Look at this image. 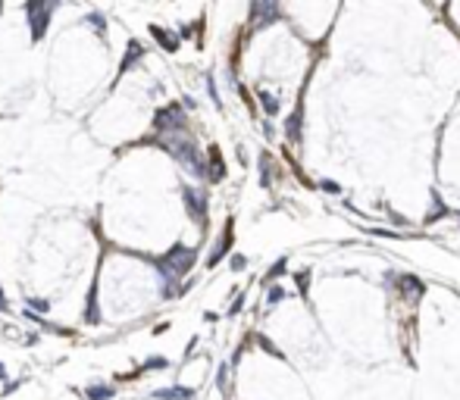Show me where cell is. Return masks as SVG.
Listing matches in <instances>:
<instances>
[{
  "instance_id": "obj_3",
  "label": "cell",
  "mask_w": 460,
  "mask_h": 400,
  "mask_svg": "<svg viewBox=\"0 0 460 400\" xmlns=\"http://www.w3.org/2000/svg\"><path fill=\"white\" fill-rule=\"evenodd\" d=\"M153 129L157 132H169V134H182L185 132V113L178 104H169L163 109H157L153 116Z\"/></svg>"
},
{
  "instance_id": "obj_14",
  "label": "cell",
  "mask_w": 460,
  "mask_h": 400,
  "mask_svg": "<svg viewBox=\"0 0 460 400\" xmlns=\"http://www.w3.org/2000/svg\"><path fill=\"white\" fill-rule=\"evenodd\" d=\"M441 216H448V207H445V200L438 197V194H432V210H429V219H426V222H438Z\"/></svg>"
},
{
  "instance_id": "obj_2",
  "label": "cell",
  "mask_w": 460,
  "mask_h": 400,
  "mask_svg": "<svg viewBox=\"0 0 460 400\" xmlns=\"http://www.w3.org/2000/svg\"><path fill=\"white\" fill-rule=\"evenodd\" d=\"M57 10L54 0H31V3H25V13H29V22H31V41H41L47 31V22H50V13Z\"/></svg>"
},
{
  "instance_id": "obj_29",
  "label": "cell",
  "mask_w": 460,
  "mask_h": 400,
  "mask_svg": "<svg viewBox=\"0 0 460 400\" xmlns=\"http://www.w3.org/2000/svg\"><path fill=\"white\" fill-rule=\"evenodd\" d=\"M0 378H6V366L3 363H0Z\"/></svg>"
},
{
  "instance_id": "obj_25",
  "label": "cell",
  "mask_w": 460,
  "mask_h": 400,
  "mask_svg": "<svg viewBox=\"0 0 460 400\" xmlns=\"http://www.w3.org/2000/svg\"><path fill=\"white\" fill-rule=\"evenodd\" d=\"M257 341H260V347H263V350H269L272 356H282V350H276V347H272V344H269V341H266V338H263V335H257Z\"/></svg>"
},
{
  "instance_id": "obj_23",
  "label": "cell",
  "mask_w": 460,
  "mask_h": 400,
  "mask_svg": "<svg viewBox=\"0 0 460 400\" xmlns=\"http://www.w3.org/2000/svg\"><path fill=\"white\" fill-rule=\"evenodd\" d=\"M216 385L223 388V391H229V366H219V375H216Z\"/></svg>"
},
{
  "instance_id": "obj_10",
  "label": "cell",
  "mask_w": 460,
  "mask_h": 400,
  "mask_svg": "<svg viewBox=\"0 0 460 400\" xmlns=\"http://www.w3.org/2000/svg\"><path fill=\"white\" fill-rule=\"evenodd\" d=\"M401 291H404V297H407L410 303H416V300L423 297V291H426V288H423V282H420V278H413V275H404V278H401Z\"/></svg>"
},
{
  "instance_id": "obj_1",
  "label": "cell",
  "mask_w": 460,
  "mask_h": 400,
  "mask_svg": "<svg viewBox=\"0 0 460 400\" xmlns=\"http://www.w3.org/2000/svg\"><path fill=\"white\" fill-rule=\"evenodd\" d=\"M160 144H163V147H166L169 153H172V157H175L185 169H191V172L198 175V178H207V169H210V166L203 163V157L198 153L194 141H191L185 132H182V134H169V138H163Z\"/></svg>"
},
{
  "instance_id": "obj_4",
  "label": "cell",
  "mask_w": 460,
  "mask_h": 400,
  "mask_svg": "<svg viewBox=\"0 0 460 400\" xmlns=\"http://www.w3.org/2000/svg\"><path fill=\"white\" fill-rule=\"evenodd\" d=\"M194 260H198V253H194L191 247H182V244H175V247L169 250V253H163V257H160V263H166V266L172 269L178 278H182L185 272L194 266Z\"/></svg>"
},
{
  "instance_id": "obj_11",
  "label": "cell",
  "mask_w": 460,
  "mask_h": 400,
  "mask_svg": "<svg viewBox=\"0 0 460 400\" xmlns=\"http://www.w3.org/2000/svg\"><path fill=\"white\" fill-rule=\"evenodd\" d=\"M153 397L157 400H191L194 391L191 388H160V391H153Z\"/></svg>"
},
{
  "instance_id": "obj_27",
  "label": "cell",
  "mask_w": 460,
  "mask_h": 400,
  "mask_svg": "<svg viewBox=\"0 0 460 400\" xmlns=\"http://www.w3.org/2000/svg\"><path fill=\"white\" fill-rule=\"evenodd\" d=\"M322 191H332V194H335V191H338V185H335V182H322Z\"/></svg>"
},
{
  "instance_id": "obj_17",
  "label": "cell",
  "mask_w": 460,
  "mask_h": 400,
  "mask_svg": "<svg viewBox=\"0 0 460 400\" xmlns=\"http://www.w3.org/2000/svg\"><path fill=\"white\" fill-rule=\"evenodd\" d=\"M260 104H263V109H266L269 116H276V113H279V100L272 97V94H266V91L260 94Z\"/></svg>"
},
{
  "instance_id": "obj_6",
  "label": "cell",
  "mask_w": 460,
  "mask_h": 400,
  "mask_svg": "<svg viewBox=\"0 0 460 400\" xmlns=\"http://www.w3.org/2000/svg\"><path fill=\"white\" fill-rule=\"evenodd\" d=\"M185 207H188V213L198 219V222H203V219H207V197H203L201 191L185 188Z\"/></svg>"
},
{
  "instance_id": "obj_22",
  "label": "cell",
  "mask_w": 460,
  "mask_h": 400,
  "mask_svg": "<svg viewBox=\"0 0 460 400\" xmlns=\"http://www.w3.org/2000/svg\"><path fill=\"white\" fill-rule=\"evenodd\" d=\"M29 306H31V313H47V310H50V303H47V300H41V297H31Z\"/></svg>"
},
{
  "instance_id": "obj_20",
  "label": "cell",
  "mask_w": 460,
  "mask_h": 400,
  "mask_svg": "<svg viewBox=\"0 0 460 400\" xmlns=\"http://www.w3.org/2000/svg\"><path fill=\"white\" fill-rule=\"evenodd\" d=\"M282 300H285V291H282V288H279V285H276V288H269L266 303H269V306H276V303H282Z\"/></svg>"
},
{
  "instance_id": "obj_5",
  "label": "cell",
  "mask_w": 460,
  "mask_h": 400,
  "mask_svg": "<svg viewBox=\"0 0 460 400\" xmlns=\"http://www.w3.org/2000/svg\"><path fill=\"white\" fill-rule=\"evenodd\" d=\"M279 16V6L276 3H254L251 6V22L254 28H266V25Z\"/></svg>"
},
{
  "instance_id": "obj_12",
  "label": "cell",
  "mask_w": 460,
  "mask_h": 400,
  "mask_svg": "<svg viewBox=\"0 0 460 400\" xmlns=\"http://www.w3.org/2000/svg\"><path fill=\"white\" fill-rule=\"evenodd\" d=\"M229 247H232V222L226 225V235H223V241L216 244V250H213V257H210L207 263H210V266H216V263H219V260H223L226 253H229Z\"/></svg>"
},
{
  "instance_id": "obj_24",
  "label": "cell",
  "mask_w": 460,
  "mask_h": 400,
  "mask_svg": "<svg viewBox=\"0 0 460 400\" xmlns=\"http://www.w3.org/2000/svg\"><path fill=\"white\" fill-rule=\"evenodd\" d=\"M144 369H166V360H163V356H153V360L144 363Z\"/></svg>"
},
{
  "instance_id": "obj_13",
  "label": "cell",
  "mask_w": 460,
  "mask_h": 400,
  "mask_svg": "<svg viewBox=\"0 0 460 400\" xmlns=\"http://www.w3.org/2000/svg\"><path fill=\"white\" fill-rule=\"evenodd\" d=\"M97 319H100V310H97V285H94L91 294H88V306H85V322H88V325H97Z\"/></svg>"
},
{
  "instance_id": "obj_15",
  "label": "cell",
  "mask_w": 460,
  "mask_h": 400,
  "mask_svg": "<svg viewBox=\"0 0 460 400\" xmlns=\"http://www.w3.org/2000/svg\"><path fill=\"white\" fill-rule=\"evenodd\" d=\"M85 394H88V400H110L113 397V388L110 385H91Z\"/></svg>"
},
{
  "instance_id": "obj_18",
  "label": "cell",
  "mask_w": 460,
  "mask_h": 400,
  "mask_svg": "<svg viewBox=\"0 0 460 400\" xmlns=\"http://www.w3.org/2000/svg\"><path fill=\"white\" fill-rule=\"evenodd\" d=\"M294 282H297V291H301V294L307 297V291H310V272H307V269H301V272L294 275Z\"/></svg>"
},
{
  "instance_id": "obj_19",
  "label": "cell",
  "mask_w": 460,
  "mask_h": 400,
  "mask_svg": "<svg viewBox=\"0 0 460 400\" xmlns=\"http://www.w3.org/2000/svg\"><path fill=\"white\" fill-rule=\"evenodd\" d=\"M285 266H288V260L282 257V260L276 263V266L269 269V275H266V278H269V282H276V278H282V275H285Z\"/></svg>"
},
{
  "instance_id": "obj_26",
  "label": "cell",
  "mask_w": 460,
  "mask_h": 400,
  "mask_svg": "<svg viewBox=\"0 0 460 400\" xmlns=\"http://www.w3.org/2000/svg\"><path fill=\"white\" fill-rule=\"evenodd\" d=\"M244 266H248V260H244V257H232V269H244Z\"/></svg>"
},
{
  "instance_id": "obj_8",
  "label": "cell",
  "mask_w": 460,
  "mask_h": 400,
  "mask_svg": "<svg viewBox=\"0 0 460 400\" xmlns=\"http://www.w3.org/2000/svg\"><path fill=\"white\" fill-rule=\"evenodd\" d=\"M144 56V47L138 44V41H129V50H125V56H122V63H119V75H125L132 69L135 63H138V59Z\"/></svg>"
},
{
  "instance_id": "obj_7",
  "label": "cell",
  "mask_w": 460,
  "mask_h": 400,
  "mask_svg": "<svg viewBox=\"0 0 460 400\" xmlns=\"http://www.w3.org/2000/svg\"><path fill=\"white\" fill-rule=\"evenodd\" d=\"M150 35H153V41H157L163 50H169V53H175V50H178V35H172V31L160 28V25H150Z\"/></svg>"
},
{
  "instance_id": "obj_21",
  "label": "cell",
  "mask_w": 460,
  "mask_h": 400,
  "mask_svg": "<svg viewBox=\"0 0 460 400\" xmlns=\"http://www.w3.org/2000/svg\"><path fill=\"white\" fill-rule=\"evenodd\" d=\"M88 25H91V28H97L100 35L107 31V25H104V16H100V13H91V16H88Z\"/></svg>"
},
{
  "instance_id": "obj_16",
  "label": "cell",
  "mask_w": 460,
  "mask_h": 400,
  "mask_svg": "<svg viewBox=\"0 0 460 400\" xmlns=\"http://www.w3.org/2000/svg\"><path fill=\"white\" fill-rule=\"evenodd\" d=\"M285 132H288V138H291V141H301V113H294L285 122Z\"/></svg>"
},
{
  "instance_id": "obj_28",
  "label": "cell",
  "mask_w": 460,
  "mask_h": 400,
  "mask_svg": "<svg viewBox=\"0 0 460 400\" xmlns=\"http://www.w3.org/2000/svg\"><path fill=\"white\" fill-rule=\"evenodd\" d=\"M0 313H6V300H3V294H0Z\"/></svg>"
},
{
  "instance_id": "obj_9",
  "label": "cell",
  "mask_w": 460,
  "mask_h": 400,
  "mask_svg": "<svg viewBox=\"0 0 460 400\" xmlns=\"http://www.w3.org/2000/svg\"><path fill=\"white\" fill-rule=\"evenodd\" d=\"M207 178L210 182H223L226 178V163L219 157V147H210V169H207Z\"/></svg>"
}]
</instances>
